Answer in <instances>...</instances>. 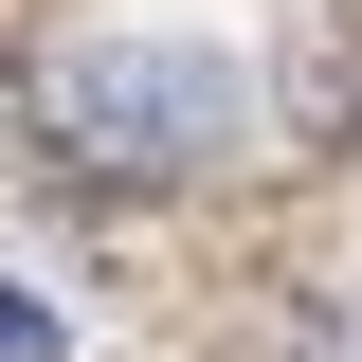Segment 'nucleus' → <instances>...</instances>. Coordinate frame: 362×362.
I'll return each mask as SVG.
<instances>
[{
  "label": "nucleus",
  "instance_id": "obj_1",
  "mask_svg": "<svg viewBox=\"0 0 362 362\" xmlns=\"http://www.w3.org/2000/svg\"><path fill=\"white\" fill-rule=\"evenodd\" d=\"M37 145L54 163H90V181H127V199H163V181H199L235 145V54H199V37H54L37 54Z\"/></svg>",
  "mask_w": 362,
  "mask_h": 362
}]
</instances>
